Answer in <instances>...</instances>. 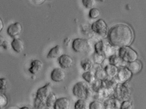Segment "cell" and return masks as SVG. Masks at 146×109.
Returning <instances> with one entry per match:
<instances>
[{
    "label": "cell",
    "instance_id": "27",
    "mask_svg": "<svg viewBox=\"0 0 146 109\" xmlns=\"http://www.w3.org/2000/svg\"><path fill=\"white\" fill-rule=\"evenodd\" d=\"M97 0H82V4L86 9H91L94 7L96 5Z\"/></svg>",
    "mask_w": 146,
    "mask_h": 109
},
{
    "label": "cell",
    "instance_id": "22",
    "mask_svg": "<svg viewBox=\"0 0 146 109\" xmlns=\"http://www.w3.org/2000/svg\"><path fill=\"white\" fill-rule=\"evenodd\" d=\"M91 88L93 92H97L103 88H105L103 80H96L92 84H91Z\"/></svg>",
    "mask_w": 146,
    "mask_h": 109
},
{
    "label": "cell",
    "instance_id": "10",
    "mask_svg": "<svg viewBox=\"0 0 146 109\" xmlns=\"http://www.w3.org/2000/svg\"><path fill=\"white\" fill-rule=\"evenodd\" d=\"M63 52L64 49L60 45H56L49 51L47 54V57L48 59H50L59 58L63 54Z\"/></svg>",
    "mask_w": 146,
    "mask_h": 109
},
{
    "label": "cell",
    "instance_id": "38",
    "mask_svg": "<svg viewBox=\"0 0 146 109\" xmlns=\"http://www.w3.org/2000/svg\"><path fill=\"white\" fill-rule=\"evenodd\" d=\"M44 109H53V108H48V107H46Z\"/></svg>",
    "mask_w": 146,
    "mask_h": 109
},
{
    "label": "cell",
    "instance_id": "23",
    "mask_svg": "<svg viewBox=\"0 0 146 109\" xmlns=\"http://www.w3.org/2000/svg\"><path fill=\"white\" fill-rule=\"evenodd\" d=\"M74 109H89L87 100L78 99L75 103Z\"/></svg>",
    "mask_w": 146,
    "mask_h": 109
},
{
    "label": "cell",
    "instance_id": "34",
    "mask_svg": "<svg viewBox=\"0 0 146 109\" xmlns=\"http://www.w3.org/2000/svg\"><path fill=\"white\" fill-rule=\"evenodd\" d=\"M3 27H4V25H3V21L1 18L0 17V33L2 31Z\"/></svg>",
    "mask_w": 146,
    "mask_h": 109
},
{
    "label": "cell",
    "instance_id": "17",
    "mask_svg": "<svg viewBox=\"0 0 146 109\" xmlns=\"http://www.w3.org/2000/svg\"><path fill=\"white\" fill-rule=\"evenodd\" d=\"M82 78L86 83L89 84H92L96 80L94 72L92 70L84 72L82 74Z\"/></svg>",
    "mask_w": 146,
    "mask_h": 109
},
{
    "label": "cell",
    "instance_id": "4",
    "mask_svg": "<svg viewBox=\"0 0 146 109\" xmlns=\"http://www.w3.org/2000/svg\"><path fill=\"white\" fill-rule=\"evenodd\" d=\"M92 31L101 37H105L108 34V26L104 20L100 19L95 21L91 26Z\"/></svg>",
    "mask_w": 146,
    "mask_h": 109
},
{
    "label": "cell",
    "instance_id": "37",
    "mask_svg": "<svg viewBox=\"0 0 146 109\" xmlns=\"http://www.w3.org/2000/svg\"><path fill=\"white\" fill-rule=\"evenodd\" d=\"M97 1H98L100 2H104L106 0H97Z\"/></svg>",
    "mask_w": 146,
    "mask_h": 109
},
{
    "label": "cell",
    "instance_id": "36",
    "mask_svg": "<svg viewBox=\"0 0 146 109\" xmlns=\"http://www.w3.org/2000/svg\"><path fill=\"white\" fill-rule=\"evenodd\" d=\"M19 109H31L29 107H26V106H24V107H21Z\"/></svg>",
    "mask_w": 146,
    "mask_h": 109
},
{
    "label": "cell",
    "instance_id": "30",
    "mask_svg": "<svg viewBox=\"0 0 146 109\" xmlns=\"http://www.w3.org/2000/svg\"><path fill=\"white\" fill-rule=\"evenodd\" d=\"M8 99L6 96L0 93V108L5 107L7 104Z\"/></svg>",
    "mask_w": 146,
    "mask_h": 109
},
{
    "label": "cell",
    "instance_id": "13",
    "mask_svg": "<svg viewBox=\"0 0 146 109\" xmlns=\"http://www.w3.org/2000/svg\"><path fill=\"white\" fill-rule=\"evenodd\" d=\"M71 106V101L67 98H57L54 109H69Z\"/></svg>",
    "mask_w": 146,
    "mask_h": 109
},
{
    "label": "cell",
    "instance_id": "18",
    "mask_svg": "<svg viewBox=\"0 0 146 109\" xmlns=\"http://www.w3.org/2000/svg\"><path fill=\"white\" fill-rule=\"evenodd\" d=\"M94 74L96 80H104L108 78L104 69L101 67L100 65L96 68Z\"/></svg>",
    "mask_w": 146,
    "mask_h": 109
},
{
    "label": "cell",
    "instance_id": "14",
    "mask_svg": "<svg viewBox=\"0 0 146 109\" xmlns=\"http://www.w3.org/2000/svg\"><path fill=\"white\" fill-rule=\"evenodd\" d=\"M11 46L13 50L16 53H20L24 50V44L21 39L14 38L11 43Z\"/></svg>",
    "mask_w": 146,
    "mask_h": 109
},
{
    "label": "cell",
    "instance_id": "11",
    "mask_svg": "<svg viewBox=\"0 0 146 109\" xmlns=\"http://www.w3.org/2000/svg\"><path fill=\"white\" fill-rule=\"evenodd\" d=\"M43 66V63L39 60H33L31 62V66L28 71L33 75H36L42 70Z\"/></svg>",
    "mask_w": 146,
    "mask_h": 109
},
{
    "label": "cell",
    "instance_id": "1",
    "mask_svg": "<svg viewBox=\"0 0 146 109\" xmlns=\"http://www.w3.org/2000/svg\"><path fill=\"white\" fill-rule=\"evenodd\" d=\"M133 37L130 27L123 24H117L112 27L107 34L108 41L113 47L128 46L132 43Z\"/></svg>",
    "mask_w": 146,
    "mask_h": 109
},
{
    "label": "cell",
    "instance_id": "28",
    "mask_svg": "<svg viewBox=\"0 0 146 109\" xmlns=\"http://www.w3.org/2000/svg\"><path fill=\"white\" fill-rule=\"evenodd\" d=\"M121 59L119 56H117L113 54L110 56L108 58L109 62L110 64L114 65L117 66L118 63L120 61V59Z\"/></svg>",
    "mask_w": 146,
    "mask_h": 109
},
{
    "label": "cell",
    "instance_id": "3",
    "mask_svg": "<svg viewBox=\"0 0 146 109\" xmlns=\"http://www.w3.org/2000/svg\"><path fill=\"white\" fill-rule=\"evenodd\" d=\"M119 56L127 62H131L136 60L138 55L136 52L127 46L121 47L119 51Z\"/></svg>",
    "mask_w": 146,
    "mask_h": 109
},
{
    "label": "cell",
    "instance_id": "20",
    "mask_svg": "<svg viewBox=\"0 0 146 109\" xmlns=\"http://www.w3.org/2000/svg\"><path fill=\"white\" fill-rule=\"evenodd\" d=\"M80 66L85 72L91 71L94 67V65L92 61L88 59H84L81 61Z\"/></svg>",
    "mask_w": 146,
    "mask_h": 109
},
{
    "label": "cell",
    "instance_id": "25",
    "mask_svg": "<svg viewBox=\"0 0 146 109\" xmlns=\"http://www.w3.org/2000/svg\"><path fill=\"white\" fill-rule=\"evenodd\" d=\"M104 103L100 101H93L89 104V109H104Z\"/></svg>",
    "mask_w": 146,
    "mask_h": 109
},
{
    "label": "cell",
    "instance_id": "35",
    "mask_svg": "<svg viewBox=\"0 0 146 109\" xmlns=\"http://www.w3.org/2000/svg\"><path fill=\"white\" fill-rule=\"evenodd\" d=\"M36 4H41L44 2L46 0H34Z\"/></svg>",
    "mask_w": 146,
    "mask_h": 109
},
{
    "label": "cell",
    "instance_id": "8",
    "mask_svg": "<svg viewBox=\"0 0 146 109\" xmlns=\"http://www.w3.org/2000/svg\"><path fill=\"white\" fill-rule=\"evenodd\" d=\"M50 78L54 82L60 83L65 80L66 73L62 68H54L51 72Z\"/></svg>",
    "mask_w": 146,
    "mask_h": 109
},
{
    "label": "cell",
    "instance_id": "5",
    "mask_svg": "<svg viewBox=\"0 0 146 109\" xmlns=\"http://www.w3.org/2000/svg\"><path fill=\"white\" fill-rule=\"evenodd\" d=\"M51 92L52 86L51 84L50 83H48L37 90L35 98L41 100L46 101V98Z\"/></svg>",
    "mask_w": 146,
    "mask_h": 109
},
{
    "label": "cell",
    "instance_id": "19",
    "mask_svg": "<svg viewBox=\"0 0 146 109\" xmlns=\"http://www.w3.org/2000/svg\"><path fill=\"white\" fill-rule=\"evenodd\" d=\"M141 64L140 62L135 61L129 62L127 68L132 74H136L139 72L141 68Z\"/></svg>",
    "mask_w": 146,
    "mask_h": 109
},
{
    "label": "cell",
    "instance_id": "12",
    "mask_svg": "<svg viewBox=\"0 0 146 109\" xmlns=\"http://www.w3.org/2000/svg\"><path fill=\"white\" fill-rule=\"evenodd\" d=\"M132 73L127 68H122L118 70V72L115 78L119 82H124L129 79Z\"/></svg>",
    "mask_w": 146,
    "mask_h": 109
},
{
    "label": "cell",
    "instance_id": "2",
    "mask_svg": "<svg viewBox=\"0 0 146 109\" xmlns=\"http://www.w3.org/2000/svg\"><path fill=\"white\" fill-rule=\"evenodd\" d=\"M73 94L78 99L87 100L92 96L93 92L91 86L86 82L80 81L74 86Z\"/></svg>",
    "mask_w": 146,
    "mask_h": 109
},
{
    "label": "cell",
    "instance_id": "29",
    "mask_svg": "<svg viewBox=\"0 0 146 109\" xmlns=\"http://www.w3.org/2000/svg\"><path fill=\"white\" fill-rule=\"evenodd\" d=\"M105 57L104 55L98 54L95 53L93 56V60L95 64L100 65L104 60L105 59Z\"/></svg>",
    "mask_w": 146,
    "mask_h": 109
},
{
    "label": "cell",
    "instance_id": "24",
    "mask_svg": "<svg viewBox=\"0 0 146 109\" xmlns=\"http://www.w3.org/2000/svg\"><path fill=\"white\" fill-rule=\"evenodd\" d=\"M34 107L35 109H44L47 107L46 101L35 98L34 100Z\"/></svg>",
    "mask_w": 146,
    "mask_h": 109
},
{
    "label": "cell",
    "instance_id": "7",
    "mask_svg": "<svg viewBox=\"0 0 146 109\" xmlns=\"http://www.w3.org/2000/svg\"><path fill=\"white\" fill-rule=\"evenodd\" d=\"M22 25L19 22L11 24L7 29V33L11 37L15 38L22 31Z\"/></svg>",
    "mask_w": 146,
    "mask_h": 109
},
{
    "label": "cell",
    "instance_id": "21",
    "mask_svg": "<svg viewBox=\"0 0 146 109\" xmlns=\"http://www.w3.org/2000/svg\"><path fill=\"white\" fill-rule=\"evenodd\" d=\"M57 99L56 95L54 92H51L46 99V104L47 107L54 108Z\"/></svg>",
    "mask_w": 146,
    "mask_h": 109
},
{
    "label": "cell",
    "instance_id": "32",
    "mask_svg": "<svg viewBox=\"0 0 146 109\" xmlns=\"http://www.w3.org/2000/svg\"><path fill=\"white\" fill-rule=\"evenodd\" d=\"M132 105L128 101H124L121 104L120 109H132Z\"/></svg>",
    "mask_w": 146,
    "mask_h": 109
},
{
    "label": "cell",
    "instance_id": "39",
    "mask_svg": "<svg viewBox=\"0 0 146 109\" xmlns=\"http://www.w3.org/2000/svg\"><path fill=\"white\" fill-rule=\"evenodd\" d=\"M0 93H1V92H0Z\"/></svg>",
    "mask_w": 146,
    "mask_h": 109
},
{
    "label": "cell",
    "instance_id": "31",
    "mask_svg": "<svg viewBox=\"0 0 146 109\" xmlns=\"http://www.w3.org/2000/svg\"><path fill=\"white\" fill-rule=\"evenodd\" d=\"M7 85V80L4 78H0V92L6 90Z\"/></svg>",
    "mask_w": 146,
    "mask_h": 109
},
{
    "label": "cell",
    "instance_id": "16",
    "mask_svg": "<svg viewBox=\"0 0 146 109\" xmlns=\"http://www.w3.org/2000/svg\"><path fill=\"white\" fill-rule=\"evenodd\" d=\"M109 78H115L118 72L117 67L111 64H109L104 68Z\"/></svg>",
    "mask_w": 146,
    "mask_h": 109
},
{
    "label": "cell",
    "instance_id": "26",
    "mask_svg": "<svg viewBox=\"0 0 146 109\" xmlns=\"http://www.w3.org/2000/svg\"><path fill=\"white\" fill-rule=\"evenodd\" d=\"M100 15V12L97 8H92L90 9L88 13V16L91 19H96L98 18Z\"/></svg>",
    "mask_w": 146,
    "mask_h": 109
},
{
    "label": "cell",
    "instance_id": "33",
    "mask_svg": "<svg viewBox=\"0 0 146 109\" xmlns=\"http://www.w3.org/2000/svg\"><path fill=\"white\" fill-rule=\"evenodd\" d=\"M8 46L7 42L6 41L4 38L0 35V47H3V49H7Z\"/></svg>",
    "mask_w": 146,
    "mask_h": 109
},
{
    "label": "cell",
    "instance_id": "15",
    "mask_svg": "<svg viewBox=\"0 0 146 109\" xmlns=\"http://www.w3.org/2000/svg\"><path fill=\"white\" fill-rule=\"evenodd\" d=\"M107 45L102 40L98 41L94 45L95 53L98 54L104 55L105 56Z\"/></svg>",
    "mask_w": 146,
    "mask_h": 109
},
{
    "label": "cell",
    "instance_id": "9",
    "mask_svg": "<svg viewBox=\"0 0 146 109\" xmlns=\"http://www.w3.org/2000/svg\"><path fill=\"white\" fill-rule=\"evenodd\" d=\"M59 65L62 69H67L72 66L73 60L70 56L63 54L58 58Z\"/></svg>",
    "mask_w": 146,
    "mask_h": 109
},
{
    "label": "cell",
    "instance_id": "40",
    "mask_svg": "<svg viewBox=\"0 0 146 109\" xmlns=\"http://www.w3.org/2000/svg\"><path fill=\"white\" fill-rule=\"evenodd\" d=\"M48 1H49V0H48Z\"/></svg>",
    "mask_w": 146,
    "mask_h": 109
},
{
    "label": "cell",
    "instance_id": "6",
    "mask_svg": "<svg viewBox=\"0 0 146 109\" xmlns=\"http://www.w3.org/2000/svg\"><path fill=\"white\" fill-rule=\"evenodd\" d=\"M88 43L85 39L76 38L73 40L72 48L74 52L80 53L84 51L87 48Z\"/></svg>",
    "mask_w": 146,
    "mask_h": 109
}]
</instances>
